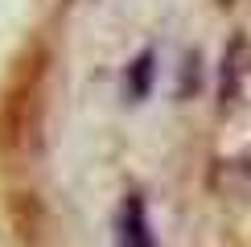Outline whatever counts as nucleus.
Returning a JSON list of instances; mask_svg holds the SVG:
<instances>
[{"mask_svg": "<svg viewBox=\"0 0 251 247\" xmlns=\"http://www.w3.org/2000/svg\"><path fill=\"white\" fill-rule=\"evenodd\" d=\"M120 247H152L149 214H144V202L140 198L124 202V214H120Z\"/></svg>", "mask_w": 251, "mask_h": 247, "instance_id": "nucleus-1", "label": "nucleus"}, {"mask_svg": "<svg viewBox=\"0 0 251 247\" xmlns=\"http://www.w3.org/2000/svg\"><path fill=\"white\" fill-rule=\"evenodd\" d=\"M149 74H152V58L144 54V58L132 66V95H144V91H149Z\"/></svg>", "mask_w": 251, "mask_h": 247, "instance_id": "nucleus-2", "label": "nucleus"}]
</instances>
